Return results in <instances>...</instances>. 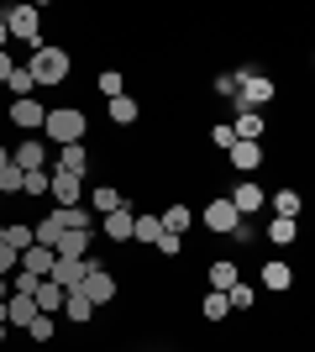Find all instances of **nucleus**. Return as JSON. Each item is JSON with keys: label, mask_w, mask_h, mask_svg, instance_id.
Listing matches in <instances>:
<instances>
[{"label": "nucleus", "mask_w": 315, "mask_h": 352, "mask_svg": "<svg viewBox=\"0 0 315 352\" xmlns=\"http://www.w3.org/2000/svg\"><path fill=\"white\" fill-rule=\"evenodd\" d=\"M226 200L237 206V216H247V210H263V184H237Z\"/></svg>", "instance_id": "nucleus-16"}, {"label": "nucleus", "mask_w": 315, "mask_h": 352, "mask_svg": "<svg viewBox=\"0 0 315 352\" xmlns=\"http://www.w3.org/2000/svg\"><path fill=\"white\" fill-rule=\"evenodd\" d=\"M5 21V37H21V43H37V27H43V11L37 6H11V11H0ZM43 47V43H37Z\"/></svg>", "instance_id": "nucleus-4"}, {"label": "nucleus", "mask_w": 315, "mask_h": 352, "mask_svg": "<svg viewBox=\"0 0 315 352\" xmlns=\"http://www.w3.org/2000/svg\"><path fill=\"white\" fill-rule=\"evenodd\" d=\"M84 274H90V258H53V274H47V279L58 284V289H79Z\"/></svg>", "instance_id": "nucleus-8"}, {"label": "nucleus", "mask_w": 315, "mask_h": 352, "mask_svg": "<svg viewBox=\"0 0 315 352\" xmlns=\"http://www.w3.org/2000/svg\"><path fill=\"white\" fill-rule=\"evenodd\" d=\"M0 47H5V21H0Z\"/></svg>", "instance_id": "nucleus-44"}, {"label": "nucleus", "mask_w": 315, "mask_h": 352, "mask_svg": "<svg viewBox=\"0 0 315 352\" xmlns=\"http://www.w3.org/2000/svg\"><path fill=\"white\" fill-rule=\"evenodd\" d=\"M268 100H273V79H257V74L247 69V74H242V85H237V100H231V105H237V111H247V116H263V105H268Z\"/></svg>", "instance_id": "nucleus-3"}, {"label": "nucleus", "mask_w": 315, "mask_h": 352, "mask_svg": "<svg viewBox=\"0 0 315 352\" xmlns=\"http://www.w3.org/2000/svg\"><path fill=\"white\" fill-rule=\"evenodd\" d=\"M27 74H32V85H63L69 79V53L63 47H37L27 58Z\"/></svg>", "instance_id": "nucleus-2"}, {"label": "nucleus", "mask_w": 315, "mask_h": 352, "mask_svg": "<svg viewBox=\"0 0 315 352\" xmlns=\"http://www.w3.org/2000/svg\"><path fill=\"white\" fill-rule=\"evenodd\" d=\"M43 116H47L43 100H11V121L21 132H43Z\"/></svg>", "instance_id": "nucleus-9"}, {"label": "nucleus", "mask_w": 315, "mask_h": 352, "mask_svg": "<svg viewBox=\"0 0 315 352\" xmlns=\"http://www.w3.org/2000/svg\"><path fill=\"white\" fill-rule=\"evenodd\" d=\"M226 300H231V310H247V305H253V300H257V294H253V284H231V289H226Z\"/></svg>", "instance_id": "nucleus-32"}, {"label": "nucleus", "mask_w": 315, "mask_h": 352, "mask_svg": "<svg viewBox=\"0 0 315 352\" xmlns=\"http://www.w3.org/2000/svg\"><path fill=\"white\" fill-rule=\"evenodd\" d=\"M90 206L100 210V216H110V210H116V206H126V200H121V195L110 190V184H90Z\"/></svg>", "instance_id": "nucleus-22"}, {"label": "nucleus", "mask_w": 315, "mask_h": 352, "mask_svg": "<svg viewBox=\"0 0 315 352\" xmlns=\"http://www.w3.org/2000/svg\"><path fill=\"white\" fill-rule=\"evenodd\" d=\"M5 85H11V100H32V89H37V85H32V74H27V63H16Z\"/></svg>", "instance_id": "nucleus-24"}, {"label": "nucleus", "mask_w": 315, "mask_h": 352, "mask_svg": "<svg viewBox=\"0 0 315 352\" xmlns=\"http://www.w3.org/2000/svg\"><path fill=\"white\" fill-rule=\"evenodd\" d=\"M27 337L37 342V347H43V342H53V316H37V321L27 326Z\"/></svg>", "instance_id": "nucleus-35"}, {"label": "nucleus", "mask_w": 315, "mask_h": 352, "mask_svg": "<svg viewBox=\"0 0 315 352\" xmlns=\"http://www.w3.org/2000/svg\"><path fill=\"white\" fill-rule=\"evenodd\" d=\"M158 236H163L158 216H142V210H137V221H132V242H158Z\"/></svg>", "instance_id": "nucleus-25"}, {"label": "nucleus", "mask_w": 315, "mask_h": 352, "mask_svg": "<svg viewBox=\"0 0 315 352\" xmlns=\"http://www.w3.org/2000/svg\"><path fill=\"white\" fill-rule=\"evenodd\" d=\"M137 116H142V105H137L126 89H121V95H110V121H116V126H132Z\"/></svg>", "instance_id": "nucleus-18"}, {"label": "nucleus", "mask_w": 315, "mask_h": 352, "mask_svg": "<svg viewBox=\"0 0 315 352\" xmlns=\"http://www.w3.org/2000/svg\"><path fill=\"white\" fill-rule=\"evenodd\" d=\"M11 69H16V58H11V53H5V47H0V85L11 79Z\"/></svg>", "instance_id": "nucleus-41"}, {"label": "nucleus", "mask_w": 315, "mask_h": 352, "mask_svg": "<svg viewBox=\"0 0 315 352\" xmlns=\"http://www.w3.org/2000/svg\"><path fill=\"white\" fill-rule=\"evenodd\" d=\"M152 248L163 252V258H179V248H184V236H174V232H163V236H158V242H152Z\"/></svg>", "instance_id": "nucleus-38"}, {"label": "nucleus", "mask_w": 315, "mask_h": 352, "mask_svg": "<svg viewBox=\"0 0 315 352\" xmlns=\"http://www.w3.org/2000/svg\"><path fill=\"white\" fill-rule=\"evenodd\" d=\"M21 195H47V168H32V174H21Z\"/></svg>", "instance_id": "nucleus-33"}, {"label": "nucleus", "mask_w": 315, "mask_h": 352, "mask_svg": "<svg viewBox=\"0 0 315 352\" xmlns=\"http://www.w3.org/2000/svg\"><path fill=\"white\" fill-rule=\"evenodd\" d=\"M5 294H11V284H5V279H0V305H5Z\"/></svg>", "instance_id": "nucleus-42"}, {"label": "nucleus", "mask_w": 315, "mask_h": 352, "mask_svg": "<svg viewBox=\"0 0 315 352\" xmlns=\"http://www.w3.org/2000/svg\"><path fill=\"white\" fill-rule=\"evenodd\" d=\"M100 89L105 95H121V74H100Z\"/></svg>", "instance_id": "nucleus-40"}, {"label": "nucleus", "mask_w": 315, "mask_h": 352, "mask_svg": "<svg viewBox=\"0 0 315 352\" xmlns=\"http://www.w3.org/2000/svg\"><path fill=\"white\" fill-rule=\"evenodd\" d=\"M0 242H5V221H0Z\"/></svg>", "instance_id": "nucleus-45"}, {"label": "nucleus", "mask_w": 315, "mask_h": 352, "mask_svg": "<svg viewBox=\"0 0 315 352\" xmlns=\"http://www.w3.org/2000/svg\"><path fill=\"white\" fill-rule=\"evenodd\" d=\"M90 236L95 232H63L53 242V258H90Z\"/></svg>", "instance_id": "nucleus-15"}, {"label": "nucleus", "mask_w": 315, "mask_h": 352, "mask_svg": "<svg viewBox=\"0 0 315 352\" xmlns=\"http://www.w3.org/2000/svg\"><path fill=\"white\" fill-rule=\"evenodd\" d=\"M58 168H63V174H74V179H84V174H90V147H84V142L58 147Z\"/></svg>", "instance_id": "nucleus-11"}, {"label": "nucleus", "mask_w": 315, "mask_h": 352, "mask_svg": "<svg viewBox=\"0 0 315 352\" xmlns=\"http://www.w3.org/2000/svg\"><path fill=\"white\" fill-rule=\"evenodd\" d=\"M63 316L84 326V321H90V316H95V305H90V300H84V294H79V289H69V294H63Z\"/></svg>", "instance_id": "nucleus-21"}, {"label": "nucleus", "mask_w": 315, "mask_h": 352, "mask_svg": "<svg viewBox=\"0 0 315 352\" xmlns=\"http://www.w3.org/2000/svg\"><path fill=\"white\" fill-rule=\"evenodd\" d=\"M132 221H137L132 206H116L105 216V236H110V242H132Z\"/></svg>", "instance_id": "nucleus-14"}, {"label": "nucleus", "mask_w": 315, "mask_h": 352, "mask_svg": "<svg viewBox=\"0 0 315 352\" xmlns=\"http://www.w3.org/2000/svg\"><path fill=\"white\" fill-rule=\"evenodd\" d=\"M289 284H294V274H289V263H263V289L284 294Z\"/></svg>", "instance_id": "nucleus-20"}, {"label": "nucleus", "mask_w": 315, "mask_h": 352, "mask_svg": "<svg viewBox=\"0 0 315 352\" xmlns=\"http://www.w3.org/2000/svg\"><path fill=\"white\" fill-rule=\"evenodd\" d=\"M79 294H84L90 305H110V300H116V274H110L105 263H95V258H90V274H84Z\"/></svg>", "instance_id": "nucleus-5"}, {"label": "nucleus", "mask_w": 315, "mask_h": 352, "mask_svg": "<svg viewBox=\"0 0 315 352\" xmlns=\"http://www.w3.org/2000/svg\"><path fill=\"white\" fill-rule=\"evenodd\" d=\"M84 111H74V105H58V111H47L43 116V137L47 142H58V147H69V142H84Z\"/></svg>", "instance_id": "nucleus-1"}, {"label": "nucleus", "mask_w": 315, "mask_h": 352, "mask_svg": "<svg viewBox=\"0 0 315 352\" xmlns=\"http://www.w3.org/2000/svg\"><path fill=\"white\" fill-rule=\"evenodd\" d=\"M63 294H69V289H58L53 279H43V284H37V294H32V300H37V316H53V310H63Z\"/></svg>", "instance_id": "nucleus-17"}, {"label": "nucleus", "mask_w": 315, "mask_h": 352, "mask_svg": "<svg viewBox=\"0 0 315 352\" xmlns=\"http://www.w3.org/2000/svg\"><path fill=\"white\" fill-rule=\"evenodd\" d=\"M47 195H53V206H58V210H74V206H84V179L53 168V174H47Z\"/></svg>", "instance_id": "nucleus-6"}, {"label": "nucleus", "mask_w": 315, "mask_h": 352, "mask_svg": "<svg viewBox=\"0 0 315 352\" xmlns=\"http://www.w3.org/2000/svg\"><path fill=\"white\" fill-rule=\"evenodd\" d=\"M294 236H300V221H284V216L268 221V242H279V248H284V242H294Z\"/></svg>", "instance_id": "nucleus-27"}, {"label": "nucleus", "mask_w": 315, "mask_h": 352, "mask_svg": "<svg viewBox=\"0 0 315 352\" xmlns=\"http://www.w3.org/2000/svg\"><path fill=\"white\" fill-rule=\"evenodd\" d=\"M237 206H231V200H210V206H205V226H210V232H237Z\"/></svg>", "instance_id": "nucleus-13"}, {"label": "nucleus", "mask_w": 315, "mask_h": 352, "mask_svg": "<svg viewBox=\"0 0 315 352\" xmlns=\"http://www.w3.org/2000/svg\"><path fill=\"white\" fill-rule=\"evenodd\" d=\"M231 284H237V263H231V258H221V263H210V289H231Z\"/></svg>", "instance_id": "nucleus-23"}, {"label": "nucleus", "mask_w": 315, "mask_h": 352, "mask_svg": "<svg viewBox=\"0 0 315 352\" xmlns=\"http://www.w3.org/2000/svg\"><path fill=\"white\" fill-rule=\"evenodd\" d=\"M5 284H11V294H37V284H43V274H27V268H16V274H11V279H5Z\"/></svg>", "instance_id": "nucleus-31"}, {"label": "nucleus", "mask_w": 315, "mask_h": 352, "mask_svg": "<svg viewBox=\"0 0 315 352\" xmlns=\"http://www.w3.org/2000/svg\"><path fill=\"white\" fill-rule=\"evenodd\" d=\"M0 347H5V321H0Z\"/></svg>", "instance_id": "nucleus-43"}, {"label": "nucleus", "mask_w": 315, "mask_h": 352, "mask_svg": "<svg viewBox=\"0 0 315 352\" xmlns=\"http://www.w3.org/2000/svg\"><path fill=\"white\" fill-rule=\"evenodd\" d=\"M231 168L237 174H253V168H263V142H231Z\"/></svg>", "instance_id": "nucleus-12"}, {"label": "nucleus", "mask_w": 315, "mask_h": 352, "mask_svg": "<svg viewBox=\"0 0 315 352\" xmlns=\"http://www.w3.org/2000/svg\"><path fill=\"white\" fill-rule=\"evenodd\" d=\"M210 142L221 147V153H231V142H237V132H231V126H210Z\"/></svg>", "instance_id": "nucleus-39"}, {"label": "nucleus", "mask_w": 315, "mask_h": 352, "mask_svg": "<svg viewBox=\"0 0 315 352\" xmlns=\"http://www.w3.org/2000/svg\"><path fill=\"white\" fill-rule=\"evenodd\" d=\"M5 248L27 252V248H32V226H5Z\"/></svg>", "instance_id": "nucleus-34"}, {"label": "nucleus", "mask_w": 315, "mask_h": 352, "mask_svg": "<svg viewBox=\"0 0 315 352\" xmlns=\"http://www.w3.org/2000/svg\"><path fill=\"white\" fill-rule=\"evenodd\" d=\"M0 321H5V326H21V331H27V326L37 321V300H32V294H5V305H0Z\"/></svg>", "instance_id": "nucleus-7"}, {"label": "nucleus", "mask_w": 315, "mask_h": 352, "mask_svg": "<svg viewBox=\"0 0 315 352\" xmlns=\"http://www.w3.org/2000/svg\"><path fill=\"white\" fill-rule=\"evenodd\" d=\"M158 226H163V232H174V236H184V226H189V210H184V206H168L163 216H158Z\"/></svg>", "instance_id": "nucleus-29"}, {"label": "nucleus", "mask_w": 315, "mask_h": 352, "mask_svg": "<svg viewBox=\"0 0 315 352\" xmlns=\"http://www.w3.org/2000/svg\"><path fill=\"white\" fill-rule=\"evenodd\" d=\"M16 268H21V252H16V248H5V242H0V279H11Z\"/></svg>", "instance_id": "nucleus-36"}, {"label": "nucleus", "mask_w": 315, "mask_h": 352, "mask_svg": "<svg viewBox=\"0 0 315 352\" xmlns=\"http://www.w3.org/2000/svg\"><path fill=\"white\" fill-rule=\"evenodd\" d=\"M242 74H247V69H237V74H215V95H231V100H237V85H242Z\"/></svg>", "instance_id": "nucleus-37"}, {"label": "nucleus", "mask_w": 315, "mask_h": 352, "mask_svg": "<svg viewBox=\"0 0 315 352\" xmlns=\"http://www.w3.org/2000/svg\"><path fill=\"white\" fill-rule=\"evenodd\" d=\"M200 310H205V321H226V316H231V300H226L221 289H210V294H205V305H200Z\"/></svg>", "instance_id": "nucleus-28"}, {"label": "nucleus", "mask_w": 315, "mask_h": 352, "mask_svg": "<svg viewBox=\"0 0 315 352\" xmlns=\"http://www.w3.org/2000/svg\"><path fill=\"white\" fill-rule=\"evenodd\" d=\"M21 268H27V274H53V248H37V242H32L27 252H21Z\"/></svg>", "instance_id": "nucleus-19"}, {"label": "nucleus", "mask_w": 315, "mask_h": 352, "mask_svg": "<svg viewBox=\"0 0 315 352\" xmlns=\"http://www.w3.org/2000/svg\"><path fill=\"white\" fill-rule=\"evenodd\" d=\"M273 210H279L284 221H294V216H300V190H279V195H273Z\"/></svg>", "instance_id": "nucleus-30"}, {"label": "nucleus", "mask_w": 315, "mask_h": 352, "mask_svg": "<svg viewBox=\"0 0 315 352\" xmlns=\"http://www.w3.org/2000/svg\"><path fill=\"white\" fill-rule=\"evenodd\" d=\"M11 163L21 168V174H32V168H47V142H16V147H11Z\"/></svg>", "instance_id": "nucleus-10"}, {"label": "nucleus", "mask_w": 315, "mask_h": 352, "mask_svg": "<svg viewBox=\"0 0 315 352\" xmlns=\"http://www.w3.org/2000/svg\"><path fill=\"white\" fill-rule=\"evenodd\" d=\"M231 132H237V142H257V137H263V116L237 111V126H231Z\"/></svg>", "instance_id": "nucleus-26"}]
</instances>
